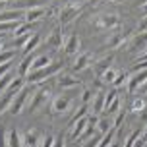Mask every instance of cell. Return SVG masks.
<instances>
[{
  "mask_svg": "<svg viewBox=\"0 0 147 147\" xmlns=\"http://www.w3.org/2000/svg\"><path fill=\"white\" fill-rule=\"evenodd\" d=\"M140 136H141V130H134V132L128 136V141H126V145H124V147H132V145H134V141L138 140Z\"/></svg>",
  "mask_w": 147,
  "mask_h": 147,
  "instance_id": "35",
  "label": "cell"
},
{
  "mask_svg": "<svg viewBox=\"0 0 147 147\" xmlns=\"http://www.w3.org/2000/svg\"><path fill=\"white\" fill-rule=\"evenodd\" d=\"M29 37H31V33H27V35H20V37H16V47H23V45L29 41Z\"/></svg>",
  "mask_w": 147,
  "mask_h": 147,
  "instance_id": "39",
  "label": "cell"
},
{
  "mask_svg": "<svg viewBox=\"0 0 147 147\" xmlns=\"http://www.w3.org/2000/svg\"><path fill=\"white\" fill-rule=\"evenodd\" d=\"M83 116H87V105H81L80 109L74 112V116H72V120H70V124L74 126L78 120H80V118H83Z\"/></svg>",
  "mask_w": 147,
  "mask_h": 147,
  "instance_id": "28",
  "label": "cell"
},
{
  "mask_svg": "<svg viewBox=\"0 0 147 147\" xmlns=\"http://www.w3.org/2000/svg\"><path fill=\"white\" fill-rule=\"evenodd\" d=\"M6 132H4V128L0 126V147H6Z\"/></svg>",
  "mask_w": 147,
  "mask_h": 147,
  "instance_id": "43",
  "label": "cell"
},
{
  "mask_svg": "<svg viewBox=\"0 0 147 147\" xmlns=\"http://www.w3.org/2000/svg\"><path fill=\"white\" fill-rule=\"evenodd\" d=\"M116 70H112V68H109V70H107V72L103 74V76H101V78H103V81L105 83H110V85H112V81H114V78H116Z\"/></svg>",
  "mask_w": 147,
  "mask_h": 147,
  "instance_id": "30",
  "label": "cell"
},
{
  "mask_svg": "<svg viewBox=\"0 0 147 147\" xmlns=\"http://www.w3.org/2000/svg\"><path fill=\"white\" fill-rule=\"evenodd\" d=\"M83 2H87V0H74L72 4H76V6H81V4H83Z\"/></svg>",
  "mask_w": 147,
  "mask_h": 147,
  "instance_id": "48",
  "label": "cell"
},
{
  "mask_svg": "<svg viewBox=\"0 0 147 147\" xmlns=\"http://www.w3.org/2000/svg\"><path fill=\"white\" fill-rule=\"evenodd\" d=\"M110 2H122V0H110Z\"/></svg>",
  "mask_w": 147,
  "mask_h": 147,
  "instance_id": "54",
  "label": "cell"
},
{
  "mask_svg": "<svg viewBox=\"0 0 147 147\" xmlns=\"http://www.w3.org/2000/svg\"><path fill=\"white\" fill-rule=\"evenodd\" d=\"M39 41H41V37L37 35V33H33V35L29 37V41H27V43L22 47V49H23V54H25V56H27V54H31V52H33L37 47H39Z\"/></svg>",
  "mask_w": 147,
  "mask_h": 147,
  "instance_id": "19",
  "label": "cell"
},
{
  "mask_svg": "<svg viewBox=\"0 0 147 147\" xmlns=\"http://www.w3.org/2000/svg\"><path fill=\"white\" fill-rule=\"evenodd\" d=\"M56 85H58V89H68V87H74V85H80V81L76 78H70L68 74H60L58 80H56Z\"/></svg>",
  "mask_w": 147,
  "mask_h": 147,
  "instance_id": "11",
  "label": "cell"
},
{
  "mask_svg": "<svg viewBox=\"0 0 147 147\" xmlns=\"http://www.w3.org/2000/svg\"><path fill=\"white\" fill-rule=\"evenodd\" d=\"M60 70V64H51V66L37 70V72H29L27 74V83H43L45 80H49L52 74H56Z\"/></svg>",
  "mask_w": 147,
  "mask_h": 147,
  "instance_id": "2",
  "label": "cell"
},
{
  "mask_svg": "<svg viewBox=\"0 0 147 147\" xmlns=\"http://www.w3.org/2000/svg\"><path fill=\"white\" fill-rule=\"evenodd\" d=\"M124 118H126V112H124V110H120V112L116 114V118H114V128H120L122 122H124Z\"/></svg>",
  "mask_w": 147,
  "mask_h": 147,
  "instance_id": "40",
  "label": "cell"
},
{
  "mask_svg": "<svg viewBox=\"0 0 147 147\" xmlns=\"http://www.w3.org/2000/svg\"><path fill=\"white\" fill-rule=\"evenodd\" d=\"M109 68H112V56H107V58H103V60H99L95 66H93V72L97 74V76H103Z\"/></svg>",
  "mask_w": 147,
  "mask_h": 147,
  "instance_id": "15",
  "label": "cell"
},
{
  "mask_svg": "<svg viewBox=\"0 0 147 147\" xmlns=\"http://www.w3.org/2000/svg\"><path fill=\"white\" fill-rule=\"evenodd\" d=\"M141 138H143V140L147 141V130H145V132H141Z\"/></svg>",
  "mask_w": 147,
  "mask_h": 147,
  "instance_id": "49",
  "label": "cell"
},
{
  "mask_svg": "<svg viewBox=\"0 0 147 147\" xmlns=\"http://www.w3.org/2000/svg\"><path fill=\"white\" fill-rule=\"evenodd\" d=\"M89 62H91V54H89V52L81 54L80 58H78L76 62H74V72H81V70H83V68L87 66Z\"/></svg>",
  "mask_w": 147,
  "mask_h": 147,
  "instance_id": "23",
  "label": "cell"
},
{
  "mask_svg": "<svg viewBox=\"0 0 147 147\" xmlns=\"http://www.w3.org/2000/svg\"><path fill=\"white\" fill-rule=\"evenodd\" d=\"M105 110V91H97L93 97V114L99 116Z\"/></svg>",
  "mask_w": 147,
  "mask_h": 147,
  "instance_id": "12",
  "label": "cell"
},
{
  "mask_svg": "<svg viewBox=\"0 0 147 147\" xmlns=\"http://www.w3.org/2000/svg\"><path fill=\"white\" fill-rule=\"evenodd\" d=\"M145 105H147L145 101L138 97V99H134V101H132V110H134V112H143V109H145Z\"/></svg>",
  "mask_w": 147,
  "mask_h": 147,
  "instance_id": "31",
  "label": "cell"
},
{
  "mask_svg": "<svg viewBox=\"0 0 147 147\" xmlns=\"http://www.w3.org/2000/svg\"><path fill=\"white\" fill-rule=\"evenodd\" d=\"M6 141H8V147H22V136L18 130H12V132L6 136Z\"/></svg>",
  "mask_w": 147,
  "mask_h": 147,
  "instance_id": "22",
  "label": "cell"
},
{
  "mask_svg": "<svg viewBox=\"0 0 147 147\" xmlns=\"http://www.w3.org/2000/svg\"><path fill=\"white\" fill-rule=\"evenodd\" d=\"M143 145H145V140H143V138H141V136H140L138 140L134 141V145H132V147H143Z\"/></svg>",
  "mask_w": 147,
  "mask_h": 147,
  "instance_id": "47",
  "label": "cell"
},
{
  "mask_svg": "<svg viewBox=\"0 0 147 147\" xmlns=\"http://www.w3.org/2000/svg\"><path fill=\"white\" fill-rule=\"evenodd\" d=\"M12 99H14V93H10V91H6L4 95L0 97V114H2L4 110L10 109V105H12Z\"/></svg>",
  "mask_w": 147,
  "mask_h": 147,
  "instance_id": "25",
  "label": "cell"
},
{
  "mask_svg": "<svg viewBox=\"0 0 147 147\" xmlns=\"http://www.w3.org/2000/svg\"><path fill=\"white\" fill-rule=\"evenodd\" d=\"M87 118L89 116H83V118H80V120L74 124V130H72V138H74V140H80V138H81V134H83L85 126H87Z\"/></svg>",
  "mask_w": 147,
  "mask_h": 147,
  "instance_id": "21",
  "label": "cell"
},
{
  "mask_svg": "<svg viewBox=\"0 0 147 147\" xmlns=\"http://www.w3.org/2000/svg\"><path fill=\"white\" fill-rule=\"evenodd\" d=\"M78 49H80V39H78V35H70L64 41V52H66L68 56H72V54L78 52Z\"/></svg>",
  "mask_w": 147,
  "mask_h": 147,
  "instance_id": "10",
  "label": "cell"
},
{
  "mask_svg": "<svg viewBox=\"0 0 147 147\" xmlns=\"http://www.w3.org/2000/svg\"><path fill=\"white\" fill-rule=\"evenodd\" d=\"M130 49L136 52H140L145 49L147 51V31H141V33H138V35L132 39V43H130Z\"/></svg>",
  "mask_w": 147,
  "mask_h": 147,
  "instance_id": "8",
  "label": "cell"
},
{
  "mask_svg": "<svg viewBox=\"0 0 147 147\" xmlns=\"http://www.w3.org/2000/svg\"><path fill=\"white\" fill-rule=\"evenodd\" d=\"M143 12H145V16H147V4H143Z\"/></svg>",
  "mask_w": 147,
  "mask_h": 147,
  "instance_id": "51",
  "label": "cell"
},
{
  "mask_svg": "<svg viewBox=\"0 0 147 147\" xmlns=\"http://www.w3.org/2000/svg\"><path fill=\"white\" fill-rule=\"evenodd\" d=\"M128 81V76H126V72H118L116 78H114V81H112V87H120L122 83H126Z\"/></svg>",
  "mask_w": 147,
  "mask_h": 147,
  "instance_id": "32",
  "label": "cell"
},
{
  "mask_svg": "<svg viewBox=\"0 0 147 147\" xmlns=\"http://www.w3.org/2000/svg\"><path fill=\"white\" fill-rule=\"evenodd\" d=\"M47 0H18L14 4V10H31V8H39V6H43Z\"/></svg>",
  "mask_w": 147,
  "mask_h": 147,
  "instance_id": "13",
  "label": "cell"
},
{
  "mask_svg": "<svg viewBox=\"0 0 147 147\" xmlns=\"http://www.w3.org/2000/svg\"><path fill=\"white\" fill-rule=\"evenodd\" d=\"M10 66H12V62H6V64H0V78L2 76H6L8 70H10Z\"/></svg>",
  "mask_w": 147,
  "mask_h": 147,
  "instance_id": "42",
  "label": "cell"
},
{
  "mask_svg": "<svg viewBox=\"0 0 147 147\" xmlns=\"http://www.w3.org/2000/svg\"><path fill=\"white\" fill-rule=\"evenodd\" d=\"M12 58H14V52H12V51H2V52H0V64L12 62Z\"/></svg>",
  "mask_w": 147,
  "mask_h": 147,
  "instance_id": "36",
  "label": "cell"
},
{
  "mask_svg": "<svg viewBox=\"0 0 147 147\" xmlns=\"http://www.w3.org/2000/svg\"><path fill=\"white\" fill-rule=\"evenodd\" d=\"M0 2H8V0H0Z\"/></svg>",
  "mask_w": 147,
  "mask_h": 147,
  "instance_id": "55",
  "label": "cell"
},
{
  "mask_svg": "<svg viewBox=\"0 0 147 147\" xmlns=\"http://www.w3.org/2000/svg\"><path fill=\"white\" fill-rule=\"evenodd\" d=\"M43 16H47V10H45L43 6L39 8H31V10H27L25 12V23H37Z\"/></svg>",
  "mask_w": 147,
  "mask_h": 147,
  "instance_id": "9",
  "label": "cell"
},
{
  "mask_svg": "<svg viewBox=\"0 0 147 147\" xmlns=\"http://www.w3.org/2000/svg\"><path fill=\"white\" fill-rule=\"evenodd\" d=\"M114 128V120H110L109 116H103V118H97V130L101 134H107Z\"/></svg>",
  "mask_w": 147,
  "mask_h": 147,
  "instance_id": "18",
  "label": "cell"
},
{
  "mask_svg": "<svg viewBox=\"0 0 147 147\" xmlns=\"http://www.w3.org/2000/svg\"><path fill=\"white\" fill-rule=\"evenodd\" d=\"M78 10H80V6H76V4H70V6H66L62 12H60V22H62V23H68L72 18H76Z\"/></svg>",
  "mask_w": 147,
  "mask_h": 147,
  "instance_id": "14",
  "label": "cell"
},
{
  "mask_svg": "<svg viewBox=\"0 0 147 147\" xmlns=\"http://www.w3.org/2000/svg\"><path fill=\"white\" fill-rule=\"evenodd\" d=\"M52 147H66V140H64V136L54 138V141H52Z\"/></svg>",
  "mask_w": 147,
  "mask_h": 147,
  "instance_id": "41",
  "label": "cell"
},
{
  "mask_svg": "<svg viewBox=\"0 0 147 147\" xmlns=\"http://www.w3.org/2000/svg\"><path fill=\"white\" fill-rule=\"evenodd\" d=\"M116 97H118V93H116V91H114V89H112L110 93H107V95H105V109H107V107H109V105L112 103V101H114Z\"/></svg>",
  "mask_w": 147,
  "mask_h": 147,
  "instance_id": "38",
  "label": "cell"
},
{
  "mask_svg": "<svg viewBox=\"0 0 147 147\" xmlns=\"http://www.w3.org/2000/svg\"><path fill=\"white\" fill-rule=\"evenodd\" d=\"M138 4H141V6H143V4H147V0H138Z\"/></svg>",
  "mask_w": 147,
  "mask_h": 147,
  "instance_id": "50",
  "label": "cell"
},
{
  "mask_svg": "<svg viewBox=\"0 0 147 147\" xmlns=\"http://www.w3.org/2000/svg\"><path fill=\"white\" fill-rule=\"evenodd\" d=\"M39 132L37 130H29V132L23 136V145L25 147H37V143H39Z\"/></svg>",
  "mask_w": 147,
  "mask_h": 147,
  "instance_id": "20",
  "label": "cell"
},
{
  "mask_svg": "<svg viewBox=\"0 0 147 147\" xmlns=\"http://www.w3.org/2000/svg\"><path fill=\"white\" fill-rule=\"evenodd\" d=\"M145 81H147V70L134 72V76L128 80V91H130V93H134V91H136V89H140Z\"/></svg>",
  "mask_w": 147,
  "mask_h": 147,
  "instance_id": "5",
  "label": "cell"
},
{
  "mask_svg": "<svg viewBox=\"0 0 147 147\" xmlns=\"http://www.w3.org/2000/svg\"><path fill=\"white\" fill-rule=\"evenodd\" d=\"M138 29H140V33H141V31H147V16L140 20V25H138Z\"/></svg>",
  "mask_w": 147,
  "mask_h": 147,
  "instance_id": "44",
  "label": "cell"
},
{
  "mask_svg": "<svg viewBox=\"0 0 147 147\" xmlns=\"http://www.w3.org/2000/svg\"><path fill=\"white\" fill-rule=\"evenodd\" d=\"M97 27L101 29H114L118 27V16L116 14H103L97 18Z\"/></svg>",
  "mask_w": 147,
  "mask_h": 147,
  "instance_id": "6",
  "label": "cell"
},
{
  "mask_svg": "<svg viewBox=\"0 0 147 147\" xmlns=\"http://www.w3.org/2000/svg\"><path fill=\"white\" fill-rule=\"evenodd\" d=\"M12 74H6V76H2L0 78V93H4V89H8V85L12 83Z\"/></svg>",
  "mask_w": 147,
  "mask_h": 147,
  "instance_id": "33",
  "label": "cell"
},
{
  "mask_svg": "<svg viewBox=\"0 0 147 147\" xmlns=\"http://www.w3.org/2000/svg\"><path fill=\"white\" fill-rule=\"evenodd\" d=\"M52 141H54V138H52V136H47V138H45V143L41 147H52Z\"/></svg>",
  "mask_w": 147,
  "mask_h": 147,
  "instance_id": "45",
  "label": "cell"
},
{
  "mask_svg": "<svg viewBox=\"0 0 147 147\" xmlns=\"http://www.w3.org/2000/svg\"><path fill=\"white\" fill-rule=\"evenodd\" d=\"M70 109H72V97L60 95L52 101V112H56V114H64Z\"/></svg>",
  "mask_w": 147,
  "mask_h": 147,
  "instance_id": "4",
  "label": "cell"
},
{
  "mask_svg": "<svg viewBox=\"0 0 147 147\" xmlns=\"http://www.w3.org/2000/svg\"><path fill=\"white\" fill-rule=\"evenodd\" d=\"M118 110H120V97H116V99L105 109V112H107V114H112V112H118Z\"/></svg>",
  "mask_w": 147,
  "mask_h": 147,
  "instance_id": "34",
  "label": "cell"
},
{
  "mask_svg": "<svg viewBox=\"0 0 147 147\" xmlns=\"http://www.w3.org/2000/svg\"><path fill=\"white\" fill-rule=\"evenodd\" d=\"M47 43H49V47H51V49H58L60 45L64 43V39H62V31H60V27L58 29H54L51 33V35H49V39H47Z\"/></svg>",
  "mask_w": 147,
  "mask_h": 147,
  "instance_id": "17",
  "label": "cell"
},
{
  "mask_svg": "<svg viewBox=\"0 0 147 147\" xmlns=\"http://www.w3.org/2000/svg\"><path fill=\"white\" fill-rule=\"evenodd\" d=\"M101 140H103V134H93V136L83 143V147H99Z\"/></svg>",
  "mask_w": 147,
  "mask_h": 147,
  "instance_id": "29",
  "label": "cell"
},
{
  "mask_svg": "<svg viewBox=\"0 0 147 147\" xmlns=\"http://www.w3.org/2000/svg\"><path fill=\"white\" fill-rule=\"evenodd\" d=\"M2 22H25V12L23 10H8L0 14V23Z\"/></svg>",
  "mask_w": 147,
  "mask_h": 147,
  "instance_id": "7",
  "label": "cell"
},
{
  "mask_svg": "<svg viewBox=\"0 0 147 147\" xmlns=\"http://www.w3.org/2000/svg\"><path fill=\"white\" fill-rule=\"evenodd\" d=\"M33 87H31V83L29 85H23L22 89H20V93H16L14 99H12V105H10V112L12 114H20L23 109H25V105H27V101H29L31 97H33Z\"/></svg>",
  "mask_w": 147,
  "mask_h": 147,
  "instance_id": "1",
  "label": "cell"
},
{
  "mask_svg": "<svg viewBox=\"0 0 147 147\" xmlns=\"http://www.w3.org/2000/svg\"><path fill=\"white\" fill-rule=\"evenodd\" d=\"M81 99H83V103H87V101L93 99V93H91V91H83V97H81Z\"/></svg>",
  "mask_w": 147,
  "mask_h": 147,
  "instance_id": "46",
  "label": "cell"
},
{
  "mask_svg": "<svg viewBox=\"0 0 147 147\" xmlns=\"http://www.w3.org/2000/svg\"><path fill=\"white\" fill-rule=\"evenodd\" d=\"M47 97H49V87L47 85H41V87L37 89L35 93H33V97H31L29 101V110H37L41 105L47 101Z\"/></svg>",
  "mask_w": 147,
  "mask_h": 147,
  "instance_id": "3",
  "label": "cell"
},
{
  "mask_svg": "<svg viewBox=\"0 0 147 147\" xmlns=\"http://www.w3.org/2000/svg\"><path fill=\"white\" fill-rule=\"evenodd\" d=\"M122 41H124V37L120 35V33H116L114 37H110V39H109V43H107V45H109V47H118Z\"/></svg>",
  "mask_w": 147,
  "mask_h": 147,
  "instance_id": "37",
  "label": "cell"
},
{
  "mask_svg": "<svg viewBox=\"0 0 147 147\" xmlns=\"http://www.w3.org/2000/svg\"><path fill=\"white\" fill-rule=\"evenodd\" d=\"M2 8H4V2H0V10H2Z\"/></svg>",
  "mask_w": 147,
  "mask_h": 147,
  "instance_id": "53",
  "label": "cell"
},
{
  "mask_svg": "<svg viewBox=\"0 0 147 147\" xmlns=\"http://www.w3.org/2000/svg\"><path fill=\"white\" fill-rule=\"evenodd\" d=\"M0 39H2V33H0Z\"/></svg>",
  "mask_w": 147,
  "mask_h": 147,
  "instance_id": "56",
  "label": "cell"
},
{
  "mask_svg": "<svg viewBox=\"0 0 147 147\" xmlns=\"http://www.w3.org/2000/svg\"><path fill=\"white\" fill-rule=\"evenodd\" d=\"M52 60L49 58V56H35L33 58V64H31V70L29 72H37V70H43V68L51 66Z\"/></svg>",
  "mask_w": 147,
  "mask_h": 147,
  "instance_id": "16",
  "label": "cell"
},
{
  "mask_svg": "<svg viewBox=\"0 0 147 147\" xmlns=\"http://www.w3.org/2000/svg\"><path fill=\"white\" fill-rule=\"evenodd\" d=\"M31 64H33V56H27V58L20 64V68H18V76H20V78H25L31 70Z\"/></svg>",
  "mask_w": 147,
  "mask_h": 147,
  "instance_id": "24",
  "label": "cell"
},
{
  "mask_svg": "<svg viewBox=\"0 0 147 147\" xmlns=\"http://www.w3.org/2000/svg\"><path fill=\"white\" fill-rule=\"evenodd\" d=\"M23 87V78H20V76H18V78H14V80H12V83H10V85H8V89L6 91H10V93H20V89Z\"/></svg>",
  "mask_w": 147,
  "mask_h": 147,
  "instance_id": "27",
  "label": "cell"
},
{
  "mask_svg": "<svg viewBox=\"0 0 147 147\" xmlns=\"http://www.w3.org/2000/svg\"><path fill=\"white\" fill-rule=\"evenodd\" d=\"M33 25H35V23H25V22H22V23H20V27H16V29H14V39H16V37H20V35H27V33H31Z\"/></svg>",
  "mask_w": 147,
  "mask_h": 147,
  "instance_id": "26",
  "label": "cell"
},
{
  "mask_svg": "<svg viewBox=\"0 0 147 147\" xmlns=\"http://www.w3.org/2000/svg\"><path fill=\"white\" fill-rule=\"evenodd\" d=\"M2 45H4V41H2V39H0V52H2Z\"/></svg>",
  "mask_w": 147,
  "mask_h": 147,
  "instance_id": "52",
  "label": "cell"
}]
</instances>
